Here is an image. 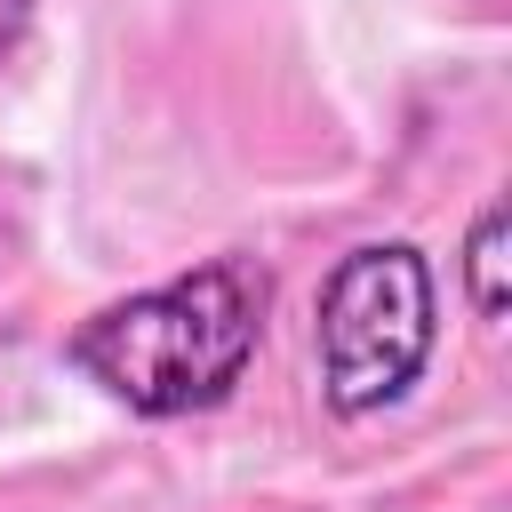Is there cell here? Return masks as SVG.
Wrapping results in <instances>:
<instances>
[{"mask_svg":"<svg viewBox=\"0 0 512 512\" xmlns=\"http://www.w3.org/2000/svg\"><path fill=\"white\" fill-rule=\"evenodd\" d=\"M272 280L248 256H208L160 288H136L104 312H88L64 336V360L104 384L128 416H200L240 392L256 344H264Z\"/></svg>","mask_w":512,"mask_h":512,"instance_id":"1","label":"cell"},{"mask_svg":"<svg viewBox=\"0 0 512 512\" xmlns=\"http://www.w3.org/2000/svg\"><path fill=\"white\" fill-rule=\"evenodd\" d=\"M320 400L336 416H376L408 400L440 344V280L416 240H360L328 264L312 304Z\"/></svg>","mask_w":512,"mask_h":512,"instance_id":"2","label":"cell"},{"mask_svg":"<svg viewBox=\"0 0 512 512\" xmlns=\"http://www.w3.org/2000/svg\"><path fill=\"white\" fill-rule=\"evenodd\" d=\"M504 232H512V208L488 200L472 216V240H464V296L480 320H504Z\"/></svg>","mask_w":512,"mask_h":512,"instance_id":"3","label":"cell"},{"mask_svg":"<svg viewBox=\"0 0 512 512\" xmlns=\"http://www.w3.org/2000/svg\"><path fill=\"white\" fill-rule=\"evenodd\" d=\"M32 8H40V0H0V56H8V48L32 32Z\"/></svg>","mask_w":512,"mask_h":512,"instance_id":"4","label":"cell"}]
</instances>
